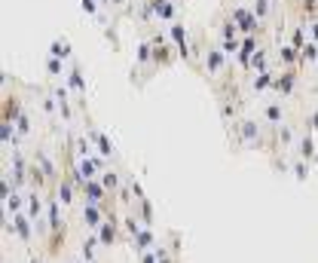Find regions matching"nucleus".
I'll use <instances>...</instances> for the list:
<instances>
[{"mask_svg":"<svg viewBox=\"0 0 318 263\" xmlns=\"http://www.w3.org/2000/svg\"><path fill=\"white\" fill-rule=\"evenodd\" d=\"M315 156V144H312V138L306 135L303 141H300V159H312Z\"/></svg>","mask_w":318,"mask_h":263,"instance_id":"obj_13","label":"nucleus"},{"mask_svg":"<svg viewBox=\"0 0 318 263\" xmlns=\"http://www.w3.org/2000/svg\"><path fill=\"white\" fill-rule=\"evenodd\" d=\"M294 174H297V181H306L309 178V165L300 159V162H294Z\"/></svg>","mask_w":318,"mask_h":263,"instance_id":"obj_21","label":"nucleus"},{"mask_svg":"<svg viewBox=\"0 0 318 263\" xmlns=\"http://www.w3.org/2000/svg\"><path fill=\"white\" fill-rule=\"evenodd\" d=\"M98 242H101V245H113V242H116V223H113V220H104V223H101Z\"/></svg>","mask_w":318,"mask_h":263,"instance_id":"obj_7","label":"nucleus"},{"mask_svg":"<svg viewBox=\"0 0 318 263\" xmlns=\"http://www.w3.org/2000/svg\"><path fill=\"white\" fill-rule=\"evenodd\" d=\"M278 55H282L285 64H294V61H297V49H294V46H282V52H278Z\"/></svg>","mask_w":318,"mask_h":263,"instance_id":"obj_19","label":"nucleus"},{"mask_svg":"<svg viewBox=\"0 0 318 263\" xmlns=\"http://www.w3.org/2000/svg\"><path fill=\"white\" fill-rule=\"evenodd\" d=\"M83 223H86L89 230H101V223H104L101 205H95V202H86V208H83Z\"/></svg>","mask_w":318,"mask_h":263,"instance_id":"obj_1","label":"nucleus"},{"mask_svg":"<svg viewBox=\"0 0 318 263\" xmlns=\"http://www.w3.org/2000/svg\"><path fill=\"white\" fill-rule=\"evenodd\" d=\"M89 138L95 141V147H98V153H101V156H113V144H110L98 129H89Z\"/></svg>","mask_w":318,"mask_h":263,"instance_id":"obj_6","label":"nucleus"},{"mask_svg":"<svg viewBox=\"0 0 318 263\" xmlns=\"http://www.w3.org/2000/svg\"><path fill=\"white\" fill-rule=\"evenodd\" d=\"M226 64V52H217V49H211V52H205V67L214 73V70H220Z\"/></svg>","mask_w":318,"mask_h":263,"instance_id":"obj_8","label":"nucleus"},{"mask_svg":"<svg viewBox=\"0 0 318 263\" xmlns=\"http://www.w3.org/2000/svg\"><path fill=\"white\" fill-rule=\"evenodd\" d=\"M172 37H175V40H178L181 46H187V31H184L181 25H175V28H172Z\"/></svg>","mask_w":318,"mask_h":263,"instance_id":"obj_23","label":"nucleus"},{"mask_svg":"<svg viewBox=\"0 0 318 263\" xmlns=\"http://www.w3.org/2000/svg\"><path fill=\"white\" fill-rule=\"evenodd\" d=\"M315 37H318V25H315Z\"/></svg>","mask_w":318,"mask_h":263,"instance_id":"obj_29","label":"nucleus"},{"mask_svg":"<svg viewBox=\"0 0 318 263\" xmlns=\"http://www.w3.org/2000/svg\"><path fill=\"white\" fill-rule=\"evenodd\" d=\"M257 13H260V16L269 13V4H266V0H257Z\"/></svg>","mask_w":318,"mask_h":263,"instance_id":"obj_27","label":"nucleus"},{"mask_svg":"<svg viewBox=\"0 0 318 263\" xmlns=\"http://www.w3.org/2000/svg\"><path fill=\"white\" fill-rule=\"evenodd\" d=\"M238 135H242V141H248V144H260V129H257V123H238Z\"/></svg>","mask_w":318,"mask_h":263,"instance_id":"obj_5","label":"nucleus"},{"mask_svg":"<svg viewBox=\"0 0 318 263\" xmlns=\"http://www.w3.org/2000/svg\"><path fill=\"white\" fill-rule=\"evenodd\" d=\"M232 16H235V19H238V22H242V28H245V31H251V28H254V19H251V16H248V13H245V10H235V13H232Z\"/></svg>","mask_w":318,"mask_h":263,"instance_id":"obj_18","label":"nucleus"},{"mask_svg":"<svg viewBox=\"0 0 318 263\" xmlns=\"http://www.w3.org/2000/svg\"><path fill=\"white\" fill-rule=\"evenodd\" d=\"M101 184H104V190H116V187H119V174L116 171H101Z\"/></svg>","mask_w":318,"mask_h":263,"instance_id":"obj_14","label":"nucleus"},{"mask_svg":"<svg viewBox=\"0 0 318 263\" xmlns=\"http://www.w3.org/2000/svg\"><path fill=\"white\" fill-rule=\"evenodd\" d=\"M67 83H70V89H73V92H80V95H83V89H86V86H83V77H80V67H73V70H70Z\"/></svg>","mask_w":318,"mask_h":263,"instance_id":"obj_15","label":"nucleus"},{"mask_svg":"<svg viewBox=\"0 0 318 263\" xmlns=\"http://www.w3.org/2000/svg\"><path fill=\"white\" fill-rule=\"evenodd\" d=\"M55 193H58V199H61L64 205H70V202H73V181L61 178V181H58V190H55Z\"/></svg>","mask_w":318,"mask_h":263,"instance_id":"obj_9","label":"nucleus"},{"mask_svg":"<svg viewBox=\"0 0 318 263\" xmlns=\"http://www.w3.org/2000/svg\"><path fill=\"white\" fill-rule=\"evenodd\" d=\"M141 263H159V254H156V248H153V251H144V254H141Z\"/></svg>","mask_w":318,"mask_h":263,"instance_id":"obj_26","label":"nucleus"},{"mask_svg":"<svg viewBox=\"0 0 318 263\" xmlns=\"http://www.w3.org/2000/svg\"><path fill=\"white\" fill-rule=\"evenodd\" d=\"M135 245L141 248V254H144V251H153V233H150V230H141V233L135 236Z\"/></svg>","mask_w":318,"mask_h":263,"instance_id":"obj_10","label":"nucleus"},{"mask_svg":"<svg viewBox=\"0 0 318 263\" xmlns=\"http://www.w3.org/2000/svg\"><path fill=\"white\" fill-rule=\"evenodd\" d=\"M40 208H43V202H40V196H37V190L28 196V217L31 220H37L40 217Z\"/></svg>","mask_w":318,"mask_h":263,"instance_id":"obj_11","label":"nucleus"},{"mask_svg":"<svg viewBox=\"0 0 318 263\" xmlns=\"http://www.w3.org/2000/svg\"><path fill=\"white\" fill-rule=\"evenodd\" d=\"M95 242H98V239H86V242H83V260H86V263H92V257H95Z\"/></svg>","mask_w":318,"mask_h":263,"instance_id":"obj_17","label":"nucleus"},{"mask_svg":"<svg viewBox=\"0 0 318 263\" xmlns=\"http://www.w3.org/2000/svg\"><path fill=\"white\" fill-rule=\"evenodd\" d=\"M19 239H25V242H31V217L28 214H19L16 217V223H13V227H10Z\"/></svg>","mask_w":318,"mask_h":263,"instance_id":"obj_4","label":"nucleus"},{"mask_svg":"<svg viewBox=\"0 0 318 263\" xmlns=\"http://www.w3.org/2000/svg\"><path fill=\"white\" fill-rule=\"evenodd\" d=\"M4 202H7V208H10V211H19V208H22V199H19V193H16V190H13Z\"/></svg>","mask_w":318,"mask_h":263,"instance_id":"obj_22","label":"nucleus"},{"mask_svg":"<svg viewBox=\"0 0 318 263\" xmlns=\"http://www.w3.org/2000/svg\"><path fill=\"white\" fill-rule=\"evenodd\" d=\"M278 138H282V141H291V138H294V132H291V129H282V132H278Z\"/></svg>","mask_w":318,"mask_h":263,"instance_id":"obj_28","label":"nucleus"},{"mask_svg":"<svg viewBox=\"0 0 318 263\" xmlns=\"http://www.w3.org/2000/svg\"><path fill=\"white\" fill-rule=\"evenodd\" d=\"M300 55H303V61H312V58H315V61H318V46H315V43H306V46H303V52H300Z\"/></svg>","mask_w":318,"mask_h":263,"instance_id":"obj_20","label":"nucleus"},{"mask_svg":"<svg viewBox=\"0 0 318 263\" xmlns=\"http://www.w3.org/2000/svg\"><path fill=\"white\" fill-rule=\"evenodd\" d=\"M263 117H266L269 123H278V120L285 117V110H282V104H266V107H263Z\"/></svg>","mask_w":318,"mask_h":263,"instance_id":"obj_12","label":"nucleus"},{"mask_svg":"<svg viewBox=\"0 0 318 263\" xmlns=\"http://www.w3.org/2000/svg\"><path fill=\"white\" fill-rule=\"evenodd\" d=\"M46 70L52 73V77H55V73H61V61H58V58L52 55V58H49V64H46Z\"/></svg>","mask_w":318,"mask_h":263,"instance_id":"obj_25","label":"nucleus"},{"mask_svg":"<svg viewBox=\"0 0 318 263\" xmlns=\"http://www.w3.org/2000/svg\"><path fill=\"white\" fill-rule=\"evenodd\" d=\"M306 129L318 132V110H312V114H306Z\"/></svg>","mask_w":318,"mask_h":263,"instance_id":"obj_24","label":"nucleus"},{"mask_svg":"<svg viewBox=\"0 0 318 263\" xmlns=\"http://www.w3.org/2000/svg\"><path fill=\"white\" fill-rule=\"evenodd\" d=\"M37 162L43 165V174H46V178H55V165L49 162V156L43 153V150H40V153H37Z\"/></svg>","mask_w":318,"mask_h":263,"instance_id":"obj_16","label":"nucleus"},{"mask_svg":"<svg viewBox=\"0 0 318 263\" xmlns=\"http://www.w3.org/2000/svg\"><path fill=\"white\" fill-rule=\"evenodd\" d=\"M294 86H297V73H294V70L282 73V77H278V80L272 83V89H278L282 95H291V92H294Z\"/></svg>","mask_w":318,"mask_h":263,"instance_id":"obj_3","label":"nucleus"},{"mask_svg":"<svg viewBox=\"0 0 318 263\" xmlns=\"http://www.w3.org/2000/svg\"><path fill=\"white\" fill-rule=\"evenodd\" d=\"M83 196H89V202H95V205H104V184H95V181H86L83 187Z\"/></svg>","mask_w":318,"mask_h":263,"instance_id":"obj_2","label":"nucleus"}]
</instances>
